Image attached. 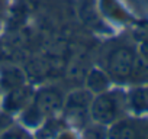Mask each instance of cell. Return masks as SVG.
<instances>
[{"instance_id":"7","label":"cell","mask_w":148,"mask_h":139,"mask_svg":"<svg viewBox=\"0 0 148 139\" xmlns=\"http://www.w3.org/2000/svg\"><path fill=\"white\" fill-rule=\"evenodd\" d=\"M110 86V78L108 76L106 71L100 68H92L86 76V89L93 93V94H99L103 93L106 90H109Z\"/></svg>"},{"instance_id":"5","label":"cell","mask_w":148,"mask_h":139,"mask_svg":"<svg viewBox=\"0 0 148 139\" xmlns=\"http://www.w3.org/2000/svg\"><path fill=\"white\" fill-rule=\"evenodd\" d=\"M32 97H34V90L26 84L9 90L6 91V96L3 99V110L9 114L15 112H22L32 102Z\"/></svg>"},{"instance_id":"14","label":"cell","mask_w":148,"mask_h":139,"mask_svg":"<svg viewBox=\"0 0 148 139\" xmlns=\"http://www.w3.org/2000/svg\"><path fill=\"white\" fill-rule=\"evenodd\" d=\"M29 138L31 136L28 135V132L18 126H9L0 135V139H29Z\"/></svg>"},{"instance_id":"9","label":"cell","mask_w":148,"mask_h":139,"mask_svg":"<svg viewBox=\"0 0 148 139\" xmlns=\"http://www.w3.org/2000/svg\"><path fill=\"white\" fill-rule=\"evenodd\" d=\"M128 106L135 110L136 113H144L148 112V89H134L128 96H126Z\"/></svg>"},{"instance_id":"15","label":"cell","mask_w":148,"mask_h":139,"mask_svg":"<svg viewBox=\"0 0 148 139\" xmlns=\"http://www.w3.org/2000/svg\"><path fill=\"white\" fill-rule=\"evenodd\" d=\"M54 139H80V136L76 133V130L74 129H71V127H64V129H61L57 135H55V138Z\"/></svg>"},{"instance_id":"6","label":"cell","mask_w":148,"mask_h":139,"mask_svg":"<svg viewBox=\"0 0 148 139\" xmlns=\"http://www.w3.org/2000/svg\"><path fill=\"white\" fill-rule=\"evenodd\" d=\"M23 84H26V77H25V73L19 67L8 65V67L2 68V73H0V87L3 90L9 91V90H13Z\"/></svg>"},{"instance_id":"3","label":"cell","mask_w":148,"mask_h":139,"mask_svg":"<svg viewBox=\"0 0 148 139\" xmlns=\"http://www.w3.org/2000/svg\"><path fill=\"white\" fill-rule=\"evenodd\" d=\"M65 102L64 93L55 86H45L38 89L34 93L32 103L38 107V110L45 116H57V113L62 112Z\"/></svg>"},{"instance_id":"2","label":"cell","mask_w":148,"mask_h":139,"mask_svg":"<svg viewBox=\"0 0 148 139\" xmlns=\"http://www.w3.org/2000/svg\"><path fill=\"white\" fill-rule=\"evenodd\" d=\"M135 58H136L135 51L126 45H119L110 49V52L106 57V73L110 81L119 84L129 81L132 76Z\"/></svg>"},{"instance_id":"10","label":"cell","mask_w":148,"mask_h":139,"mask_svg":"<svg viewBox=\"0 0 148 139\" xmlns=\"http://www.w3.org/2000/svg\"><path fill=\"white\" fill-rule=\"evenodd\" d=\"M93 93H90L87 89H83V90H74L71 91L67 97H65V102H64V107H84V109H89L90 107V103L93 100ZM62 107V109H64Z\"/></svg>"},{"instance_id":"8","label":"cell","mask_w":148,"mask_h":139,"mask_svg":"<svg viewBox=\"0 0 148 139\" xmlns=\"http://www.w3.org/2000/svg\"><path fill=\"white\" fill-rule=\"evenodd\" d=\"M64 127H67V125L64 123L62 117L49 116L41 123V127L38 129L35 139H54L55 135Z\"/></svg>"},{"instance_id":"17","label":"cell","mask_w":148,"mask_h":139,"mask_svg":"<svg viewBox=\"0 0 148 139\" xmlns=\"http://www.w3.org/2000/svg\"><path fill=\"white\" fill-rule=\"evenodd\" d=\"M29 139H32V138H29Z\"/></svg>"},{"instance_id":"12","label":"cell","mask_w":148,"mask_h":139,"mask_svg":"<svg viewBox=\"0 0 148 139\" xmlns=\"http://www.w3.org/2000/svg\"><path fill=\"white\" fill-rule=\"evenodd\" d=\"M129 81H134L135 84H141V83L148 81V59L145 57L136 55L134 70H132V76H131Z\"/></svg>"},{"instance_id":"4","label":"cell","mask_w":148,"mask_h":139,"mask_svg":"<svg viewBox=\"0 0 148 139\" xmlns=\"http://www.w3.org/2000/svg\"><path fill=\"white\" fill-rule=\"evenodd\" d=\"M108 139H148V119L121 117L110 125Z\"/></svg>"},{"instance_id":"1","label":"cell","mask_w":148,"mask_h":139,"mask_svg":"<svg viewBox=\"0 0 148 139\" xmlns=\"http://www.w3.org/2000/svg\"><path fill=\"white\" fill-rule=\"evenodd\" d=\"M126 106H128V102H126L125 93L119 90H115V91L106 90L103 93L93 96L89 112L95 123L108 126V125L115 123L123 116Z\"/></svg>"},{"instance_id":"13","label":"cell","mask_w":148,"mask_h":139,"mask_svg":"<svg viewBox=\"0 0 148 139\" xmlns=\"http://www.w3.org/2000/svg\"><path fill=\"white\" fill-rule=\"evenodd\" d=\"M80 139H108V129L99 123H89L83 127Z\"/></svg>"},{"instance_id":"16","label":"cell","mask_w":148,"mask_h":139,"mask_svg":"<svg viewBox=\"0 0 148 139\" xmlns=\"http://www.w3.org/2000/svg\"><path fill=\"white\" fill-rule=\"evenodd\" d=\"M12 125V119L9 116V113H0V133H2L3 130H6L9 126Z\"/></svg>"},{"instance_id":"11","label":"cell","mask_w":148,"mask_h":139,"mask_svg":"<svg viewBox=\"0 0 148 139\" xmlns=\"http://www.w3.org/2000/svg\"><path fill=\"white\" fill-rule=\"evenodd\" d=\"M21 119H22V122L26 125V126H29V127H36V126H39L47 117L38 110V107L31 102L22 112H21Z\"/></svg>"}]
</instances>
